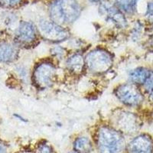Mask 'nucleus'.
<instances>
[{
    "instance_id": "4468645a",
    "label": "nucleus",
    "mask_w": 153,
    "mask_h": 153,
    "mask_svg": "<svg viewBox=\"0 0 153 153\" xmlns=\"http://www.w3.org/2000/svg\"><path fill=\"white\" fill-rule=\"evenodd\" d=\"M138 0H116L117 8L126 13H133L136 9Z\"/></svg>"
},
{
    "instance_id": "4be33fe9",
    "label": "nucleus",
    "mask_w": 153,
    "mask_h": 153,
    "mask_svg": "<svg viewBox=\"0 0 153 153\" xmlns=\"http://www.w3.org/2000/svg\"><path fill=\"white\" fill-rule=\"evenodd\" d=\"M150 97H151V100L153 101V89L151 91V96H150Z\"/></svg>"
},
{
    "instance_id": "f3484780",
    "label": "nucleus",
    "mask_w": 153,
    "mask_h": 153,
    "mask_svg": "<svg viewBox=\"0 0 153 153\" xmlns=\"http://www.w3.org/2000/svg\"><path fill=\"white\" fill-rule=\"evenodd\" d=\"M145 87H146V90L148 91H152L153 89V71L150 72L149 76L148 77L147 80L145 83Z\"/></svg>"
},
{
    "instance_id": "412c9836",
    "label": "nucleus",
    "mask_w": 153,
    "mask_h": 153,
    "mask_svg": "<svg viewBox=\"0 0 153 153\" xmlns=\"http://www.w3.org/2000/svg\"><path fill=\"white\" fill-rule=\"evenodd\" d=\"M14 117H16L17 119H19V120H22V121H24V122H25V121H26V120H25V119H24L23 117H22L21 116H19V115H18V114H15Z\"/></svg>"
},
{
    "instance_id": "6ab92c4d",
    "label": "nucleus",
    "mask_w": 153,
    "mask_h": 153,
    "mask_svg": "<svg viewBox=\"0 0 153 153\" xmlns=\"http://www.w3.org/2000/svg\"><path fill=\"white\" fill-rule=\"evenodd\" d=\"M147 15H149V16H152V15H153V2H149V3L148 4Z\"/></svg>"
},
{
    "instance_id": "9d476101",
    "label": "nucleus",
    "mask_w": 153,
    "mask_h": 153,
    "mask_svg": "<svg viewBox=\"0 0 153 153\" xmlns=\"http://www.w3.org/2000/svg\"><path fill=\"white\" fill-rule=\"evenodd\" d=\"M116 123L120 129L125 132H132L137 126V120L135 115L128 112H121L117 115Z\"/></svg>"
},
{
    "instance_id": "f03ea898",
    "label": "nucleus",
    "mask_w": 153,
    "mask_h": 153,
    "mask_svg": "<svg viewBox=\"0 0 153 153\" xmlns=\"http://www.w3.org/2000/svg\"><path fill=\"white\" fill-rule=\"evenodd\" d=\"M97 146L100 153H119L123 146L122 135L110 127L103 126L97 133Z\"/></svg>"
},
{
    "instance_id": "ddd939ff",
    "label": "nucleus",
    "mask_w": 153,
    "mask_h": 153,
    "mask_svg": "<svg viewBox=\"0 0 153 153\" xmlns=\"http://www.w3.org/2000/svg\"><path fill=\"white\" fill-rule=\"evenodd\" d=\"M150 72L151 71H149L146 68H138L130 72L129 78L135 84H145L148 77L149 76Z\"/></svg>"
},
{
    "instance_id": "f8f14e48",
    "label": "nucleus",
    "mask_w": 153,
    "mask_h": 153,
    "mask_svg": "<svg viewBox=\"0 0 153 153\" xmlns=\"http://www.w3.org/2000/svg\"><path fill=\"white\" fill-rule=\"evenodd\" d=\"M85 60L80 54H74L69 57L67 61L68 70L74 74H80L84 70Z\"/></svg>"
},
{
    "instance_id": "dca6fc26",
    "label": "nucleus",
    "mask_w": 153,
    "mask_h": 153,
    "mask_svg": "<svg viewBox=\"0 0 153 153\" xmlns=\"http://www.w3.org/2000/svg\"><path fill=\"white\" fill-rule=\"evenodd\" d=\"M21 0H0V5L6 7H13L17 5Z\"/></svg>"
},
{
    "instance_id": "5701e85b",
    "label": "nucleus",
    "mask_w": 153,
    "mask_h": 153,
    "mask_svg": "<svg viewBox=\"0 0 153 153\" xmlns=\"http://www.w3.org/2000/svg\"><path fill=\"white\" fill-rule=\"evenodd\" d=\"M90 1L93 2H100L101 0H90Z\"/></svg>"
},
{
    "instance_id": "9b49d317",
    "label": "nucleus",
    "mask_w": 153,
    "mask_h": 153,
    "mask_svg": "<svg viewBox=\"0 0 153 153\" xmlns=\"http://www.w3.org/2000/svg\"><path fill=\"white\" fill-rule=\"evenodd\" d=\"M18 57V49L14 44L5 40H0V62L9 63Z\"/></svg>"
},
{
    "instance_id": "0eeeda50",
    "label": "nucleus",
    "mask_w": 153,
    "mask_h": 153,
    "mask_svg": "<svg viewBox=\"0 0 153 153\" xmlns=\"http://www.w3.org/2000/svg\"><path fill=\"white\" fill-rule=\"evenodd\" d=\"M100 11L101 14L106 16V20L112 22L118 28H125L127 25L126 19L124 15L115 5L104 2L100 5Z\"/></svg>"
},
{
    "instance_id": "a211bd4d",
    "label": "nucleus",
    "mask_w": 153,
    "mask_h": 153,
    "mask_svg": "<svg viewBox=\"0 0 153 153\" xmlns=\"http://www.w3.org/2000/svg\"><path fill=\"white\" fill-rule=\"evenodd\" d=\"M37 153H51V149L47 145H43L38 149Z\"/></svg>"
},
{
    "instance_id": "39448f33",
    "label": "nucleus",
    "mask_w": 153,
    "mask_h": 153,
    "mask_svg": "<svg viewBox=\"0 0 153 153\" xmlns=\"http://www.w3.org/2000/svg\"><path fill=\"white\" fill-rule=\"evenodd\" d=\"M56 70L52 64L44 62L38 65L34 71V80L39 88L45 89L54 83Z\"/></svg>"
},
{
    "instance_id": "6e6552de",
    "label": "nucleus",
    "mask_w": 153,
    "mask_h": 153,
    "mask_svg": "<svg viewBox=\"0 0 153 153\" xmlns=\"http://www.w3.org/2000/svg\"><path fill=\"white\" fill-rule=\"evenodd\" d=\"M16 40L22 45L31 44L36 38V29L29 22H21L16 32Z\"/></svg>"
},
{
    "instance_id": "b1692460",
    "label": "nucleus",
    "mask_w": 153,
    "mask_h": 153,
    "mask_svg": "<svg viewBox=\"0 0 153 153\" xmlns=\"http://www.w3.org/2000/svg\"><path fill=\"white\" fill-rule=\"evenodd\" d=\"M149 19H150V21L152 22H153V15H152V16H149Z\"/></svg>"
},
{
    "instance_id": "2eb2a0df",
    "label": "nucleus",
    "mask_w": 153,
    "mask_h": 153,
    "mask_svg": "<svg viewBox=\"0 0 153 153\" xmlns=\"http://www.w3.org/2000/svg\"><path fill=\"white\" fill-rule=\"evenodd\" d=\"M74 147L77 152L86 153L91 151V143L87 138L80 137L75 140Z\"/></svg>"
},
{
    "instance_id": "393cba45",
    "label": "nucleus",
    "mask_w": 153,
    "mask_h": 153,
    "mask_svg": "<svg viewBox=\"0 0 153 153\" xmlns=\"http://www.w3.org/2000/svg\"><path fill=\"white\" fill-rule=\"evenodd\" d=\"M70 153H77L76 152H70Z\"/></svg>"
},
{
    "instance_id": "aec40b11",
    "label": "nucleus",
    "mask_w": 153,
    "mask_h": 153,
    "mask_svg": "<svg viewBox=\"0 0 153 153\" xmlns=\"http://www.w3.org/2000/svg\"><path fill=\"white\" fill-rule=\"evenodd\" d=\"M6 152V149L2 144L0 143V153H5Z\"/></svg>"
},
{
    "instance_id": "1a4fd4ad",
    "label": "nucleus",
    "mask_w": 153,
    "mask_h": 153,
    "mask_svg": "<svg viewBox=\"0 0 153 153\" xmlns=\"http://www.w3.org/2000/svg\"><path fill=\"white\" fill-rule=\"evenodd\" d=\"M129 153H152L153 144L151 139L146 136H139L128 145Z\"/></svg>"
},
{
    "instance_id": "7ed1b4c3",
    "label": "nucleus",
    "mask_w": 153,
    "mask_h": 153,
    "mask_svg": "<svg viewBox=\"0 0 153 153\" xmlns=\"http://www.w3.org/2000/svg\"><path fill=\"white\" fill-rule=\"evenodd\" d=\"M85 63L88 69L94 73H103L112 66L113 58L106 51L96 49L87 54Z\"/></svg>"
},
{
    "instance_id": "f257e3e1",
    "label": "nucleus",
    "mask_w": 153,
    "mask_h": 153,
    "mask_svg": "<svg viewBox=\"0 0 153 153\" xmlns=\"http://www.w3.org/2000/svg\"><path fill=\"white\" fill-rule=\"evenodd\" d=\"M49 13L57 24H70L79 18L80 7L76 0H55L50 5Z\"/></svg>"
},
{
    "instance_id": "423d86ee",
    "label": "nucleus",
    "mask_w": 153,
    "mask_h": 153,
    "mask_svg": "<svg viewBox=\"0 0 153 153\" xmlns=\"http://www.w3.org/2000/svg\"><path fill=\"white\" fill-rule=\"evenodd\" d=\"M115 94L120 102L128 106H137L143 101L141 93L133 84H126L119 86Z\"/></svg>"
},
{
    "instance_id": "20e7f679",
    "label": "nucleus",
    "mask_w": 153,
    "mask_h": 153,
    "mask_svg": "<svg viewBox=\"0 0 153 153\" xmlns=\"http://www.w3.org/2000/svg\"><path fill=\"white\" fill-rule=\"evenodd\" d=\"M38 29L45 39L51 42H61L69 36V33L65 28L53 21L42 20L38 25Z\"/></svg>"
}]
</instances>
